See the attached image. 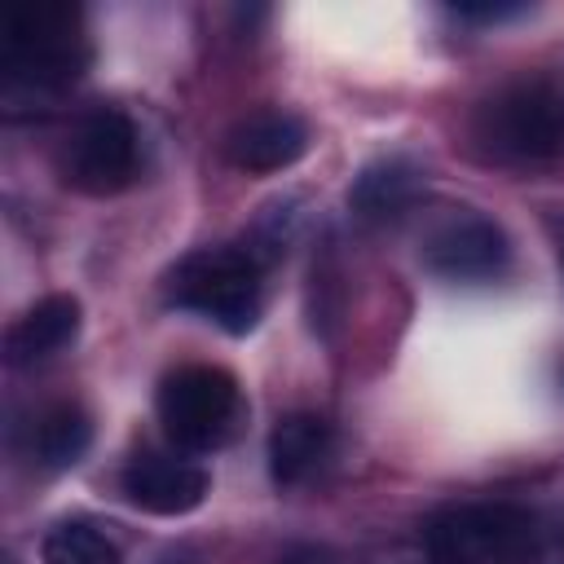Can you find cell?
Instances as JSON below:
<instances>
[{
	"label": "cell",
	"mask_w": 564,
	"mask_h": 564,
	"mask_svg": "<svg viewBox=\"0 0 564 564\" xmlns=\"http://www.w3.org/2000/svg\"><path fill=\"white\" fill-rule=\"evenodd\" d=\"M88 66L84 18L75 4L31 0L4 13V79L9 93H57Z\"/></svg>",
	"instance_id": "obj_1"
},
{
	"label": "cell",
	"mask_w": 564,
	"mask_h": 564,
	"mask_svg": "<svg viewBox=\"0 0 564 564\" xmlns=\"http://www.w3.org/2000/svg\"><path fill=\"white\" fill-rule=\"evenodd\" d=\"M476 145L516 167L551 163L564 154V88L551 79H511L476 106Z\"/></svg>",
	"instance_id": "obj_2"
},
{
	"label": "cell",
	"mask_w": 564,
	"mask_h": 564,
	"mask_svg": "<svg viewBox=\"0 0 564 564\" xmlns=\"http://www.w3.org/2000/svg\"><path fill=\"white\" fill-rule=\"evenodd\" d=\"M432 564H533L542 520L520 502H449L423 524Z\"/></svg>",
	"instance_id": "obj_3"
},
{
	"label": "cell",
	"mask_w": 564,
	"mask_h": 564,
	"mask_svg": "<svg viewBox=\"0 0 564 564\" xmlns=\"http://www.w3.org/2000/svg\"><path fill=\"white\" fill-rule=\"evenodd\" d=\"M167 300L225 335H247L264 304V264L251 247H203L167 273Z\"/></svg>",
	"instance_id": "obj_4"
},
{
	"label": "cell",
	"mask_w": 564,
	"mask_h": 564,
	"mask_svg": "<svg viewBox=\"0 0 564 564\" xmlns=\"http://www.w3.org/2000/svg\"><path fill=\"white\" fill-rule=\"evenodd\" d=\"M154 414L163 423V436L181 454H207L238 436L242 427V388L220 366H176L163 375L154 392Z\"/></svg>",
	"instance_id": "obj_5"
},
{
	"label": "cell",
	"mask_w": 564,
	"mask_h": 564,
	"mask_svg": "<svg viewBox=\"0 0 564 564\" xmlns=\"http://www.w3.org/2000/svg\"><path fill=\"white\" fill-rule=\"evenodd\" d=\"M57 172H62V185H70L75 194H88V198H110V194L128 189L141 176L137 123L115 106H97V110L79 115L57 150Z\"/></svg>",
	"instance_id": "obj_6"
},
{
	"label": "cell",
	"mask_w": 564,
	"mask_h": 564,
	"mask_svg": "<svg viewBox=\"0 0 564 564\" xmlns=\"http://www.w3.org/2000/svg\"><path fill=\"white\" fill-rule=\"evenodd\" d=\"M423 264L445 282H494L511 269V242L498 220L454 212L423 238Z\"/></svg>",
	"instance_id": "obj_7"
},
{
	"label": "cell",
	"mask_w": 564,
	"mask_h": 564,
	"mask_svg": "<svg viewBox=\"0 0 564 564\" xmlns=\"http://www.w3.org/2000/svg\"><path fill=\"white\" fill-rule=\"evenodd\" d=\"M207 471L185 454H159L141 449L119 471L123 498L145 516H189L207 498Z\"/></svg>",
	"instance_id": "obj_8"
},
{
	"label": "cell",
	"mask_w": 564,
	"mask_h": 564,
	"mask_svg": "<svg viewBox=\"0 0 564 564\" xmlns=\"http://www.w3.org/2000/svg\"><path fill=\"white\" fill-rule=\"evenodd\" d=\"M308 150V128L291 110H256L225 137V154L242 172H282Z\"/></svg>",
	"instance_id": "obj_9"
},
{
	"label": "cell",
	"mask_w": 564,
	"mask_h": 564,
	"mask_svg": "<svg viewBox=\"0 0 564 564\" xmlns=\"http://www.w3.org/2000/svg\"><path fill=\"white\" fill-rule=\"evenodd\" d=\"M79 335V300L75 295H44L26 313H18L4 330V361L26 370L44 366L57 352H66Z\"/></svg>",
	"instance_id": "obj_10"
},
{
	"label": "cell",
	"mask_w": 564,
	"mask_h": 564,
	"mask_svg": "<svg viewBox=\"0 0 564 564\" xmlns=\"http://www.w3.org/2000/svg\"><path fill=\"white\" fill-rule=\"evenodd\" d=\"M335 449V427L317 410H291L269 432V476L282 489L313 480Z\"/></svg>",
	"instance_id": "obj_11"
},
{
	"label": "cell",
	"mask_w": 564,
	"mask_h": 564,
	"mask_svg": "<svg viewBox=\"0 0 564 564\" xmlns=\"http://www.w3.org/2000/svg\"><path fill=\"white\" fill-rule=\"evenodd\" d=\"M419 185H423V172L410 159L388 154V159H375L357 172V181L348 185V207L357 220L383 225V220H397L414 203Z\"/></svg>",
	"instance_id": "obj_12"
},
{
	"label": "cell",
	"mask_w": 564,
	"mask_h": 564,
	"mask_svg": "<svg viewBox=\"0 0 564 564\" xmlns=\"http://www.w3.org/2000/svg\"><path fill=\"white\" fill-rule=\"evenodd\" d=\"M88 441H93V423L75 401H57V405L40 410L31 423V458L48 471L75 467L84 458Z\"/></svg>",
	"instance_id": "obj_13"
},
{
	"label": "cell",
	"mask_w": 564,
	"mask_h": 564,
	"mask_svg": "<svg viewBox=\"0 0 564 564\" xmlns=\"http://www.w3.org/2000/svg\"><path fill=\"white\" fill-rule=\"evenodd\" d=\"M44 564H123L119 546L88 520H62L44 533Z\"/></svg>",
	"instance_id": "obj_14"
},
{
	"label": "cell",
	"mask_w": 564,
	"mask_h": 564,
	"mask_svg": "<svg viewBox=\"0 0 564 564\" xmlns=\"http://www.w3.org/2000/svg\"><path fill=\"white\" fill-rule=\"evenodd\" d=\"M454 13L467 22H498V18L520 13V4H454Z\"/></svg>",
	"instance_id": "obj_15"
}]
</instances>
